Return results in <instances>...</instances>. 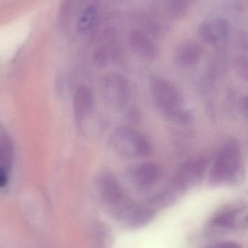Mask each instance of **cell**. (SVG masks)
<instances>
[{"mask_svg": "<svg viewBox=\"0 0 248 248\" xmlns=\"http://www.w3.org/2000/svg\"><path fill=\"white\" fill-rule=\"evenodd\" d=\"M100 198L106 208L115 217L128 221L130 225L138 226L148 221L151 213L135 205L115 176L106 173L99 180Z\"/></svg>", "mask_w": 248, "mask_h": 248, "instance_id": "1", "label": "cell"}, {"mask_svg": "<svg viewBox=\"0 0 248 248\" xmlns=\"http://www.w3.org/2000/svg\"><path fill=\"white\" fill-rule=\"evenodd\" d=\"M151 94L154 106L165 119L180 124L192 122V113L185 108L182 94L171 82L163 78H154Z\"/></svg>", "mask_w": 248, "mask_h": 248, "instance_id": "2", "label": "cell"}, {"mask_svg": "<svg viewBox=\"0 0 248 248\" xmlns=\"http://www.w3.org/2000/svg\"><path fill=\"white\" fill-rule=\"evenodd\" d=\"M242 174V155L240 144L235 140L227 141L221 147L209 174L213 186L236 183Z\"/></svg>", "mask_w": 248, "mask_h": 248, "instance_id": "3", "label": "cell"}, {"mask_svg": "<svg viewBox=\"0 0 248 248\" xmlns=\"http://www.w3.org/2000/svg\"><path fill=\"white\" fill-rule=\"evenodd\" d=\"M108 146L112 153L125 159L143 158L152 153L148 139L129 127L116 128L109 136Z\"/></svg>", "mask_w": 248, "mask_h": 248, "instance_id": "4", "label": "cell"}, {"mask_svg": "<svg viewBox=\"0 0 248 248\" xmlns=\"http://www.w3.org/2000/svg\"><path fill=\"white\" fill-rule=\"evenodd\" d=\"M103 100L109 107L121 109L127 106L131 97V87L128 80L117 74L106 76L101 83Z\"/></svg>", "mask_w": 248, "mask_h": 248, "instance_id": "5", "label": "cell"}, {"mask_svg": "<svg viewBox=\"0 0 248 248\" xmlns=\"http://www.w3.org/2000/svg\"><path fill=\"white\" fill-rule=\"evenodd\" d=\"M207 170V162L204 159L189 160L183 163L172 178L168 192H183L188 188L200 182Z\"/></svg>", "mask_w": 248, "mask_h": 248, "instance_id": "6", "label": "cell"}, {"mask_svg": "<svg viewBox=\"0 0 248 248\" xmlns=\"http://www.w3.org/2000/svg\"><path fill=\"white\" fill-rule=\"evenodd\" d=\"M130 179L137 189L145 191L152 187L160 178L161 170L157 163L144 162L128 170Z\"/></svg>", "mask_w": 248, "mask_h": 248, "instance_id": "7", "label": "cell"}, {"mask_svg": "<svg viewBox=\"0 0 248 248\" xmlns=\"http://www.w3.org/2000/svg\"><path fill=\"white\" fill-rule=\"evenodd\" d=\"M242 207H230L217 214L210 224L211 232L229 231L242 227L247 220Z\"/></svg>", "mask_w": 248, "mask_h": 248, "instance_id": "8", "label": "cell"}, {"mask_svg": "<svg viewBox=\"0 0 248 248\" xmlns=\"http://www.w3.org/2000/svg\"><path fill=\"white\" fill-rule=\"evenodd\" d=\"M230 31L228 22L221 17H210L199 25V37L210 45L219 43L228 35Z\"/></svg>", "mask_w": 248, "mask_h": 248, "instance_id": "9", "label": "cell"}, {"mask_svg": "<svg viewBox=\"0 0 248 248\" xmlns=\"http://www.w3.org/2000/svg\"><path fill=\"white\" fill-rule=\"evenodd\" d=\"M94 96L87 86H81L75 92L73 102L74 118L77 123H81L93 111Z\"/></svg>", "mask_w": 248, "mask_h": 248, "instance_id": "10", "label": "cell"}, {"mask_svg": "<svg viewBox=\"0 0 248 248\" xmlns=\"http://www.w3.org/2000/svg\"><path fill=\"white\" fill-rule=\"evenodd\" d=\"M131 50L146 60H154L157 56L158 50L154 42L145 33L140 31H132L128 37Z\"/></svg>", "mask_w": 248, "mask_h": 248, "instance_id": "11", "label": "cell"}, {"mask_svg": "<svg viewBox=\"0 0 248 248\" xmlns=\"http://www.w3.org/2000/svg\"><path fill=\"white\" fill-rule=\"evenodd\" d=\"M203 50L199 44L188 42L181 45L176 53L174 61L179 68H187L197 65L200 61Z\"/></svg>", "mask_w": 248, "mask_h": 248, "instance_id": "12", "label": "cell"}, {"mask_svg": "<svg viewBox=\"0 0 248 248\" xmlns=\"http://www.w3.org/2000/svg\"><path fill=\"white\" fill-rule=\"evenodd\" d=\"M15 148L11 137L0 132V167L10 171L14 160Z\"/></svg>", "mask_w": 248, "mask_h": 248, "instance_id": "13", "label": "cell"}, {"mask_svg": "<svg viewBox=\"0 0 248 248\" xmlns=\"http://www.w3.org/2000/svg\"><path fill=\"white\" fill-rule=\"evenodd\" d=\"M96 9L93 6L87 7L82 12L77 26L80 33H85L93 27L96 18Z\"/></svg>", "mask_w": 248, "mask_h": 248, "instance_id": "14", "label": "cell"}, {"mask_svg": "<svg viewBox=\"0 0 248 248\" xmlns=\"http://www.w3.org/2000/svg\"><path fill=\"white\" fill-rule=\"evenodd\" d=\"M107 54L103 50L99 51L95 57V61H96V64L100 66H104L107 62Z\"/></svg>", "mask_w": 248, "mask_h": 248, "instance_id": "15", "label": "cell"}, {"mask_svg": "<svg viewBox=\"0 0 248 248\" xmlns=\"http://www.w3.org/2000/svg\"><path fill=\"white\" fill-rule=\"evenodd\" d=\"M208 248H242L240 245L233 242H220L216 244L213 245Z\"/></svg>", "mask_w": 248, "mask_h": 248, "instance_id": "16", "label": "cell"}, {"mask_svg": "<svg viewBox=\"0 0 248 248\" xmlns=\"http://www.w3.org/2000/svg\"><path fill=\"white\" fill-rule=\"evenodd\" d=\"M8 173L9 171L0 167V188L4 187L8 183Z\"/></svg>", "mask_w": 248, "mask_h": 248, "instance_id": "17", "label": "cell"}]
</instances>
